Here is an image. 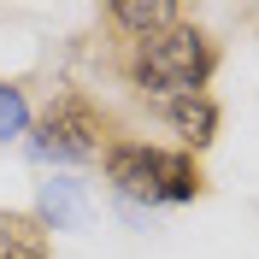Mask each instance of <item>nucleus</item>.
<instances>
[{
	"label": "nucleus",
	"mask_w": 259,
	"mask_h": 259,
	"mask_svg": "<svg viewBox=\"0 0 259 259\" xmlns=\"http://www.w3.org/2000/svg\"><path fill=\"white\" fill-rule=\"evenodd\" d=\"M130 71H136V82H142L147 95H165V100L200 95V82L212 77V41L194 24H171V30L136 41Z\"/></svg>",
	"instance_id": "obj_1"
},
{
	"label": "nucleus",
	"mask_w": 259,
	"mask_h": 259,
	"mask_svg": "<svg viewBox=\"0 0 259 259\" xmlns=\"http://www.w3.org/2000/svg\"><path fill=\"white\" fill-rule=\"evenodd\" d=\"M100 147H106V112L82 95H59L41 112V124H35V153L41 159L82 165V159H95Z\"/></svg>",
	"instance_id": "obj_2"
},
{
	"label": "nucleus",
	"mask_w": 259,
	"mask_h": 259,
	"mask_svg": "<svg viewBox=\"0 0 259 259\" xmlns=\"http://www.w3.org/2000/svg\"><path fill=\"white\" fill-rule=\"evenodd\" d=\"M106 177L124 200H159V147H142V142H118L106 147Z\"/></svg>",
	"instance_id": "obj_3"
},
{
	"label": "nucleus",
	"mask_w": 259,
	"mask_h": 259,
	"mask_svg": "<svg viewBox=\"0 0 259 259\" xmlns=\"http://www.w3.org/2000/svg\"><path fill=\"white\" fill-rule=\"evenodd\" d=\"M0 259H53L48 230L24 212H0Z\"/></svg>",
	"instance_id": "obj_4"
},
{
	"label": "nucleus",
	"mask_w": 259,
	"mask_h": 259,
	"mask_svg": "<svg viewBox=\"0 0 259 259\" xmlns=\"http://www.w3.org/2000/svg\"><path fill=\"white\" fill-rule=\"evenodd\" d=\"M171 124H177V136L189 147H206L218 136V106L206 95H183V100H171Z\"/></svg>",
	"instance_id": "obj_5"
},
{
	"label": "nucleus",
	"mask_w": 259,
	"mask_h": 259,
	"mask_svg": "<svg viewBox=\"0 0 259 259\" xmlns=\"http://www.w3.org/2000/svg\"><path fill=\"white\" fill-rule=\"evenodd\" d=\"M112 18L124 24V30H136V41H147V35H159V30H171V24H183L177 6H165V0H118Z\"/></svg>",
	"instance_id": "obj_6"
},
{
	"label": "nucleus",
	"mask_w": 259,
	"mask_h": 259,
	"mask_svg": "<svg viewBox=\"0 0 259 259\" xmlns=\"http://www.w3.org/2000/svg\"><path fill=\"white\" fill-rule=\"evenodd\" d=\"M41 230H77L82 224V194L77 183H41Z\"/></svg>",
	"instance_id": "obj_7"
},
{
	"label": "nucleus",
	"mask_w": 259,
	"mask_h": 259,
	"mask_svg": "<svg viewBox=\"0 0 259 259\" xmlns=\"http://www.w3.org/2000/svg\"><path fill=\"white\" fill-rule=\"evenodd\" d=\"M194 194H200L194 153H159V200H194Z\"/></svg>",
	"instance_id": "obj_8"
},
{
	"label": "nucleus",
	"mask_w": 259,
	"mask_h": 259,
	"mask_svg": "<svg viewBox=\"0 0 259 259\" xmlns=\"http://www.w3.org/2000/svg\"><path fill=\"white\" fill-rule=\"evenodd\" d=\"M24 130H30V100H24V89L0 82V142H12Z\"/></svg>",
	"instance_id": "obj_9"
}]
</instances>
